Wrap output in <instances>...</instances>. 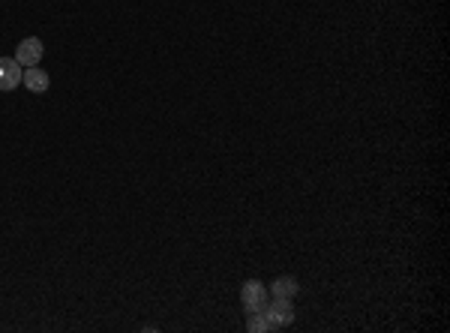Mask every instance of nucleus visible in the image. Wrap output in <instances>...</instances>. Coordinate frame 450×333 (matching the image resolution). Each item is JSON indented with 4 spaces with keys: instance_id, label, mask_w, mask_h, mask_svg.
Segmentation results:
<instances>
[{
    "instance_id": "nucleus-6",
    "label": "nucleus",
    "mask_w": 450,
    "mask_h": 333,
    "mask_svg": "<svg viewBox=\"0 0 450 333\" xmlns=\"http://www.w3.org/2000/svg\"><path fill=\"white\" fill-rule=\"evenodd\" d=\"M267 291H271L273 298H280V300H291L294 294L300 291V285H298V279H294V277H280V279H273V285Z\"/></svg>"
},
{
    "instance_id": "nucleus-4",
    "label": "nucleus",
    "mask_w": 450,
    "mask_h": 333,
    "mask_svg": "<svg viewBox=\"0 0 450 333\" xmlns=\"http://www.w3.org/2000/svg\"><path fill=\"white\" fill-rule=\"evenodd\" d=\"M24 79V66L15 60V57H0V90L9 93L15 90Z\"/></svg>"
},
{
    "instance_id": "nucleus-5",
    "label": "nucleus",
    "mask_w": 450,
    "mask_h": 333,
    "mask_svg": "<svg viewBox=\"0 0 450 333\" xmlns=\"http://www.w3.org/2000/svg\"><path fill=\"white\" fill-rule=\"evenodd\" d=\"M24 88L31 90V93H45L49 90V84H51V79H49V72L45 70H40V66H31V70H24Z\"/></svg>"
},
{
    "instance_id": "nucleus-7",
    "label": "nucleus",
    "mask_w": 450,
    "mask_h": 333,
    "mask_svg": "<svg viewBox=\"0 0 450 333\" xmlns=\"http://www.w3.org/2000/svg\"><path fill=\"white\" fill-rule=\"evenodd\" d=\"M246 330H252V333H267V330H273V325L267 321L264 312H252L250 321H246Z\"/></svg>"
},
{
    "instance_id": "nucleus-2",
    "label": "nucleus",
    "mask_w": 450,
    "mask_h": 333,
    "mask_svg": "<svg viewBox=\"0 0 450 333\" xmlns=\"http://www.w3.org/2000/svg\"><path fill=\"white\" fill-rule=\"evenodd\" d=\"M42 54H45V45L40 36H27V40H22L15 45V60L24 66V70H31V66H40L42 60Z\"/></svg>"
},
{
    "instance_id": "nucleus-3",
    "label": "nucleus",
    "mask_w": 450,
    "mask_h": 333,
    "mask_svg": "<svg viewBox=\"0 0 450 333\" xmlns=\"http://www.w3.org/2000/svg\"><path fill=\"white\" fill-rule=\"evenodd\" d=\"M264 316H267V321L273 325V330H280V327H289L291 321H294V307H291V300H280V298H273V303L267 300Z\"/></svg>"
},
{
    "instance_id": "nucleus-1",
    "label": "nucleus",
    "mask_w": 450,
    "mask_h": 333,
    "mask_svg": "<svg viewBox=\"0 0 450 333\" xmlns=\"http://www.w3.org/2000/svg\"><path fill=\"white\" fill-rule=\"evenodd\" d=\"M267 291L264 289V282H258V279H246L243 285H241V303H243V309L250 312H264V307H267Z\"/></svg>"
}]
</instances>
